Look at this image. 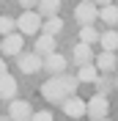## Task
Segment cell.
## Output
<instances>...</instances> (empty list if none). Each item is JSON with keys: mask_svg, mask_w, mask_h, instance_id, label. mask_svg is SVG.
Here are the masks:
<instances>
[{"mask_svg": "<svg viewBox=\"0 0 118 121\" xmlns=\"http://www.w3.org/2000/svg\"><path fill=\"white\" fill-rule=\"evenodd\" d=\"M77 88H80V80H77V74H52L50 80H47L44 85H41V96L47 99V102H63L66 96H72V94H77Z\"/></svg>", "mask_w": 118, "mask_h": 121, "instance_id": "1", "label": "cell"}, {"mask_svg": "<svg viewBox=\"0 0 118 121\" xmlns=\"http://www.w3.org/2000/svg\"><path fill=\"white\" fill-rule=\"evenodd\" d=\"M107 110H110V102H107L104 94H96V96H91L88 102H85V116H88L91 121L107 118Z\"/></svg>", "mask_w": 118, "mask_h": 121, "instance_id": "2", "label": "cell"}, {"mask_svg": "<svg viewBox=\"0 0 118 121\" xmlns=\"http://www.w3.org/2000/svg\"><path fill=\"white\" fill-rule=\"evenodd\" d=\"M74 19L80 25H93L99 19V6H96L93 0H80L77 8H74Z\"/></svg>", "mask_w": 118, "mask_h": 121, "instance_id": "3", "label": "cell"}, {"mask_svg": "<svg viewBox=\"0 0 118 121\" xmlns=\"http://www.w3.org/2000/svg\"><path fill=\"white\" fill-rule=\"evenodd\" d=\"M38 11H33V8H28L19 19H17V28H19V33L22 36H33V33H38L41 30V19H38Z\"/></svg>", "mask_w": 118, "mask_h": 121, "instance_id": "4", "label": "cell"}, {"mask_svg": "<svg viewBox=\"0 0 118 121\" xmlns=\"http://www.w3.org/2000/svg\"><path fill=\"white\" fill-rule=\"evenodd\" d=\"M17 66H19V72H25V74H33V72H38V69L44 66V58L33 50V52H19L17 55Z\"/></svg>", "mask_w": 118, "mask_h": 121, "instance_id": "5", "label": "cell"}, {"mask_svg": "<svg viewBox=\"0 0 118 121\" xmlns=\"http://www.w3.org/2000/svg\"><path fill=\"white\" fill-rule=\"evenodd\" d=\"M8 118L11 121H30L33 118V107L25 99H8Z\"/></svg>", "mask_w": 118, "mask_h": 121, "instance_id": "6", "label": "cell"}, {"mask_svg": "<svg viewBox=\"0 0 118 121\" xmlns=\"http://www.w3.org/2000/svg\"><path fill=\"white\" fill-rule=\"evenodd\" d=\"M22 47H25L22 33H6L3 41H0V52H3V55H19Z\"/></svg>", "mask_w": 118, "mask_h": 121, "instance_id": "7", "label": "cell"}, {"mask_svg": "<svg viewBox=\"0 0 118 121\" xmlns=\"http://www.w3.org/2000/svg\"><path fill=\"white\" fill-rule=\"evenodd\" d=\"M60 110H63L69 118H82V116H85V102H82L77 94H72V96H66L60 102Z\"/></svg>", "mask_w": 118, "mask_h": 121, "instance_id": "8", "label": "cell"}, {"mask_svg": "<svg viewBox=\"0 0 118 121\" xmlns=\"http://www.w3.org/2000/svg\"><path fill=\"white\" fill-rule=\"evenodd\" d=\"M72 58H74V63L77 66H82V63H93V50H91V44H85V41H77L74 44V50H72Z\"/></svg>", "mask_w": 118, "mask_h": 121, "instance_id": "9", "label": "cell"}, {"mask_svg": "<svg viewBox=\"0 0 118 121\" xmlns=\"http://www.w3.org/2000/svg\"><path fill=\"white\" fill-rule=\"evenodd\" d=\"M17 77L14 74H8V72H3L0 74V99H14L17 96Z\"/></svg>", "mask_w": 118, "mask_h": 121, "instance_id": "10", "label": "cell"}, {"mask_svg": "<svg viewBox=\"0 0 118 121\" xmlns=\"http://www.w3.org/2000/svg\"><path fill=\"white\" fill-rule=\"evenodd\" d=\"M33 50H36L41 58H47L50 52H55V36H50V33H38V41H33Z\"/></svg>", "mask_w": 118, "mask_h": 121, "instance_id": "11", "label": "cell"}, {"mask_svg": "<svg viewBox=\"0 0 118 121\" xmlns=\"http://www.w3.org/2000/svg\"><path fill=\"white\" fill-rule=\"evenodd\" d=\"M41 69H47L50 74H63V72H66V58L58 55V52H50L44 58V66H41Z\"/></svg>", "mask_w": 118, "mask_h": 121, "instance_id": "12", "label": "cell"}, {"mask_svg": "<svg viewBox=\"0 0 118 121\" xmlns=\"http://www.w3.org/2000/svg\"><path fill=\"white\" fill-rule=\"evenodd\" d=\"M93 63H96V69L99 72H115V66H118V58H115V52H107V50H102V55H96L93 58Z\"/></svg>", "mask_w": 118, "mask_h": 121, "instance_id": "13", "label": "cell"}, {"mask_svg": "<svg viewBox=\"0 0 118 121\" xmlns=\"http://www.w3.org/2000/svg\"><path fill=\"white\" fill-rule=\"evenodd\" d=\"M99 19L104 25L115 28L118 25V3H107V6H99Z\"/></svg>", "mask_w": 118, "mask_h": 121, "instance_id": "14", "label": "cell"}, {"mask_svg": "<svg viewBox=\"0 0 118 121\" xmlns=\"http://www.w3.org/2000/svg\"><path fill=\"white\" fill-rule=\"evenodd\" d=\"M41 30H44V33H50V36H58L60 30H63V19H60L58 14L44 17V19H41Z\"/></svg>", "mask_w": 118, "mask_h": 121, "instance_id": "15", "label": "cell"}, {"mask_svg": "<svg viewBox=\"0 0 118 121\" xmlns=\"http://www.w3.org/2000/svg\"><path fill=\"white\" fill-rule=\"evenodd\" d=\"M93 88H96V94H104V96H107V94L115 88V80H110L107 72H99V77L93 80Z\"/></svg>", "mask_w": 118, "mask_h": 121, "instance_id": "16", "label": "cell"}, {"mask_svg": "<svg viewBox=\"0 0 118 121\" xmlns=\"http://www.w3.org/2000/svg\"><path fill=\"white\" fill-rule=\"evenodd\" d=\"M99 44H102V50H107V52H115L118 50V30H104V33H99Z\"/></svg>", "mask_w": 118, "mask_h": 121, "instance_id": "17", "label": "cell"}, {"mask_svg": "<svg viewBox=\"0 0 118 121\" xmlns=\"http://www.w3.org/2000/svg\"><path fill=\"white\" fill-rule=\"evenodd\" d=\"M96 77H99L96 63H82V66L77 69V80H80V83H93Z\"/></svg>", "mask_w": 118, "mask_h": 121, "instance_id": "18", "label": "cell"}, {"mask_svg": "<svg viewBox=\"0 0 118 121\" xmlns=\"http://www.w3.org/2000/svg\"><path fill=\"white\" fill-rule=\"evenodd\" d=\"M36 8H38V14H41V17H52V14H58L60 0H38Z\"/></svg>", "mask_w": 118, "mask_h": 121, "instance_id": "19", "label": "cell"}, {"mask_svg": "<svg viewBox=\"0 0 118 121\" xmlns=\"http://www.w3.org/2000/svg\"><path fill=\"white\" fill-rule=\"evenodd\" d=\"M80 41H85V44L99 41V30H96L93 25H80Z\"/></svg>", "mask_w": 118, "mask_h": 121, "instance_id": "20", "label": "cell"}, {"mask_svg": "<svg viewBox=\"0 0 118 121\" xmlns=\"http://www.w3.org/2000/svg\"><path fill=\"white\" fill-rule=\"evenodd\" d=\"M14 30H17V19L14 17H0V36L14 33Z\"/></svg>", "mask_w": 118, "mask_h": 121, "instance_id": "21", "label": "cell"}, {"mask_svg": "<svg viewBox=\"0 0 118 121\" xmlns=\"http://www.w3.org/2000/svg\"><path fill=\"white\" fill-rule=\"evenodd\" d=\"M30 121H52V113H50V110H38V113H33Z\"/></svg>", "mask_w": 118, "mask_h": 121, "instance_id": "22", "label": "cell"}, {"mask_svg": "<svg viewBox=\"0 0 118 121\" xmlns=\"http://www.w3.org/2000/svg\"><path fill=\"white\" fill-rule=\"evenodd\" d=\"M36 3H38V0H19V6H25V8H33Z\"/></svg>", "mask_w": 118, "mask_h": 121, "instance_id": "23", "label": "cell"}, {"mask_svg": "<svg viewBox=\"0 0 118 121\" xmlns=\"http://www.w3.org/2000/svg\"><path fill=\"white\" fill-rule=\"evenodd\" d=\"M96 6H107V3H113V0H93Z\"/></svg>", "mask_w": 118, "mask_h": 121, "instance_id": "24", "label": "cell"}, {"mask_svg": "<svg viewBox=\"0 0 118 121\" xmlns=\"http://www.w3.org/2000/svg\"><path fill=\"white\" fill-rule=\"evenodd\" d=\"M3 72H6V60L0 58V74H3Z\"/></svg>", "mask_w": 118, "mask_h": 121, "instance_id": "25", "label": "cell"}, {"mask_svg": "<svg viewBox=\"0 0 118 121\" xmlns=\"http://www.w3.org/2000/svg\"><path fill=\"white\" fill-rule=\"evenodd\" d=\"M0 121H11V118H8V116H0Z\"/></svg>", "mask_w": 118, "mask_h": 121, "instance_id": "26", "label": "cell"}, {"mask_svg": "<svg viewBox=\"0 0 118 121\" xmlns=\"http://www.w3.org/2000/svg\"><path fill=\"white\" fill-rule=\"evenodd\" d=\"M99 121H110V118H99Z\"/></svg>", "mask_w": 118, "mask_h": 121, "instance_id": "27", "label": "cell"}, {"mask_svg": "<svg viewBox=\"0 0 118 121\" xmlns=\"http://www.w3.org/2000/svg\"><path fill=\"white\" fill-rule=\"evenodd\" d=\"M115 88H118V80H115Z\"/></svg>", "mask_w": 118, "mask_h": 121, "instance_id": "28", "label": "cell"}]
</instances>
